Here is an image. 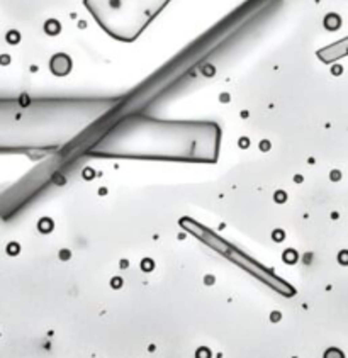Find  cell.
I'll list each match as a JSON object with an SVG mask.
<instances>
[{
    "label": "cell",
    "instance_id": "cell-2",
    "mask_svg": "<svg viewBox=\"0 0 348 358\" xmlns=\"http://www.w3.org/2000/svg\"><path fill=\"white\" fill-rule=\"evenodd\" d=\"M15 39H17V34H15V32H10L9 34V43H17Z\"/></svg>",
    "mask_w": 348,
    "mask_h": 358
},
{
    "label": "cell",
    "instance_id": "cell-1",
    "mask_svg": "<svg viewBox=\"0 0 348 358\" xmlns=\"http://www.w3.org/2000/svg\"><path fill=\"white\" fill-rule=\"evenodd\" d=\"M324 358H343V355H341V351H338V350H329Z\"/></svg>",
    "mask_w": 348,
    "mask_h": 358
},
{
    "label": "cell",
    "instance_id": "cell-3",
    "mask_svg": "<svg viewBox=\"0 0 348 358\" xmlns=\"http://www.w3.org/2000/svg\"><path fill=\"white\" fill-rule=\"evenodd\" d=\"M0 63H9V58H7V56H2V58H0Z\"/></svg>",
    "mask_w": 348,
    "mask_h": 358
}]
</instances>
